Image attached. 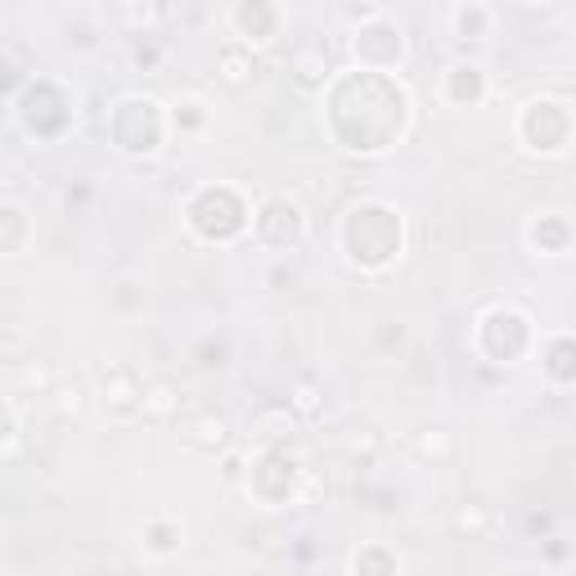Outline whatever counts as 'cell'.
I'll return each mask as SVG.
<instances>
[{
    "label": "cell",
    "mask_w": 576,
    "mask_h": 576,
    "mask_svg": "<svg viewBox=\"0 0 576 576\" xmlns=\"http://www.w3.org/2000/svg\"><path fill=\"white\" fill-rule=\"evenodd\" d=\"M293 77H297V86H307V90H320V86L333 81V59H329L324 41H307V46L293 50Z\"/></svg>",
    "instance_id": "obj_15"
},
{
    "label": "cell",
    "mask_w": 576,
    "mask_h": 576,
    "mask_svg": "<svg viewBox=\"0 0 576 576\" xmlns=\"http://www.w3.org/2000/svg\"><path fill=\"white\" fill-rule=\"evenodd\" d=\"M167 127H171V117L154 100H140V95L123 100V104L113 108V117H108L113 144L123 149V154H131V158L158 154V144L167 140Z\"/></svg>",
    "instance_id": "obj_3"
},
{
    "label": "cell",
    "mask_w": 576,
    "mask_h": 576,
    "mask_svg": "<svg viewBox=\"0 0 576 576\" xmlns=\"http://www.w3.org/2000/svg\"><path fill=\"white\" fill-rule=\"evenodd\" d=\"M180 437H185V446H194L203 455H217L230 441V423L217 410H199V414H190L185 423H180Z\"/></svg>",
    "instance_id": "obj_13"
},
{
    "label": "cell",
    "mask_w": 576,
    "mask_h": 576,
    "mask_svg": "<svg viewBox=\"0 0 576 576\" xmlns=\"http://www.w3.org/2000/svg\"><path fill=\"white\" fill-rule=\"evenodd\" d=\"M23 123L37 136H59L73 123V104L54 81H33L23 90Z\"/></svg>",
    "instance_id": "obj_9"
},
{
    "label": "cell",
    "mask_w": 576,
    "mask_h": 576,
    "mask_svg": "<svg viewBox=\"0 0 576 576\" xmlns=\"http://www.w3.org/2000/svg\"><path fill=\"white\" fill-rule=\"evenodd\" d=\"M0 226H5V234H0V253L14 257L23 248V230H27V217H23V207L14 199H5V207H0Z\"/></svg>",
    "instance_id": "obj_23"
},
{
    "label": "cell",
    "mask_w": 576,
    "mask_h": 576,
    "mask_svg": "<svg viewBox=\"0 0 576 576\" xmlns=\"http://www.w3.org/2000/svg\"><path fill=\"white\" fill-rule=\"evenodd\" d=\"M131 59H136V68H158V59H163V46H158L154 37H144V41H136Z\"/></svg>",
    "instance_id": "obj_30"
},
{
    "label": "cell",
    "mask_w": 576,
    "mask_h": 576,
    "mask_svg": "<svg viewBox=\"0 0 576 576\" xmlns=\"http://www.w3.org/2000/svg\"><path fill=\"white\" fill-rule=\"evenodd\" d=\"M487 527H491L487 504H464L460 513H455V532L460 536H487Z\"/></svg>",
    "instance_id": "obj_27"
},
{
    "label": "cell",
    "mask_w": 576,
    "mask_h": 576,
    "mask_svg": "<svg viewBox=\"0 0 576 576\" xmlns=\"http://www.w3.org/2000/svg\"><path fill=\"white\" fill-rule=\"evenodd\" d=\"M0 59H5V68H0V73H5V90L14 95V90L23 86V73H27V54L14 41H5V46H0Z\"/></svg>",
    "instance_id": "obj_28"
},
{
    "label": "cell",
    "mask_w": 576,
    "mask_h": 576,
    "mask_svg": "<svg viewBox=\"0 0 576 576\" xmlns=\"http://www.w3.org/2000/svg\"><path fill=\"white\" fill-rule=\"evenodd\" d=\"M50 410H54L59 419H81V410H86V383H81V379L54 383V387H50Z\"/></svg>",
    "instance_id": "obj_20"
},
{
    "label": "cell",
    "mask_w": 576,
    "mask_h": 576,
    "mask_svg": "<svg viewBox=\"0 0 576 576\" xmlns=\"http://www.w3.org/2000/svg\"><path fill=\"white\" fill-rule=\"evenodd\" d=\"M217 68H221V81L226 86H244L257 73V50H248L244 41H230L221 50V59H217Z\"/></svg>",
    "instance_id": "obj_16"
},
{
    "label": "cell",
    "mask_w": 576,
    "mask_h": 576,
    "mask_svg": "<svg viewBox=\"0 0 576 576\" xmlns=\"http://www.w3.org/2000/svg\"><path fill=\"white\" fill-rule=\"evenodd\" d=\"M185 217H190L194 234L207 239V244H234V239L248 230V203L230 185H207L190 199Z\"/></svg>",
    "instance_id": "obj_4"
},
{
    "label": "cell",
    "mask_w": 576,
    "mask_h": 576,
    "mask_svg": "<svg viewBox=\"0 0 576 576\" xmlns=\"http://www.w3.org/2000/svg\"><path fill=\"white\" fill-rule=\"evenodd\" d=\"M244 469H248V460H244V455H226L221 477H226V482H239V477H244Z\"/></svg>",
    "instance_id": "obj_32"
},
{
    "label": "cell",
    "mask_w": 576,
    "mask_h": 576,
    "mask_svg": "<svg viewBox=\"0 0 576 576\" xmlns=\"http://www.w3.org/2000/svg\"><path fill=\"white\" fill-rule=\"evenodd\" d=\"M419 455H423V460H446V455H450V433H441V428L423 433L419 437Z\"/></svg>",
    "instance_id": "obj_29"
},
{
    "label": "cell",
    "mask_w": 576,
    "mask_h": 576,
    "mask_svg": "<svg viewBox=\"0 0 576 576\" xmlns=\"http://www.w3.org/2000/svg\"><path fill=\"white\" fill-rule=\"evenodd\" d=\"M351 54L360 59V68L366 73H387V68H397L401 64V54H406V41H401V27L392 23V18H370V23H360L356 27V41H351Z\"/></svg>",
    "instance_id": "obj_8"
},
{
    "label": "cell",
    "mask_w": 576,
    "mask_h": 576,
    "mask_svg": "<svg viewBox=\"0 0 576 576\" xmlns=\"http://www.w3.org/2000/svg\"><path fill=\"white\" fill-rule=\"evenodd\" d=\"M253 230H257V239H261L266 248L293 253L302 239H307V212H302V203L289 199V194H270V199L257 207Z\"/></svg>",
    "instance_id": "obj_6"
},
{
    "label": "cell",
    "mask_w": 576,
    "mask_h": 576,
    "mask_svg": "<svg viewBox=\"0 0 576 576\" xmlns=\"http://www.w3.org/2000/svg\"><path fill=\"white\" fill-rule=\"evenodd\" d=\"M406 244V226L401 212L387 203H356L343 217V248L351 257V266L360 270H383L401 257Z\"/></svg>",
    "instance_id": "obj_2"
},
{
    "label": "cell",
    "mask_w": 576,
    "mask_h": 576,
    "mask_svg": "<svg viewBox=\"0 0 576 576\" xmlns=\"http://www.w3.org/2000/svg\"><path fill=\"white\" fill-rule=\"evenodd\" d=\"M446 18H450V33L460 41H482L491 33V10L487 5H455Z\"/></svg>",
    "instance_id": "obj_18"
},
{
    "label": "cell",
    "mask_w": 576,
    "mask_h": 576,
    "mask_svg": "<svg viewBox=\"0 0 576 576\" xmlns=\"http://www.w3.org/2000/svg\"><path fill=\"white\" fill-rule=\"evenodd\" d=\"M176 414H180V392H176V383H149L144 387V419L171 423Z\"/></svg>",
    "instance_id": "obj_19"
},
{
    "label": "cell",
    "mask_w": 576,
    "mask_h": 576,
    "mask_svg": "<svg viewBox=\"0 0 576 576\" xmlns=\"http://www.w3.org/2000/svg\"><path fill=\"white\" fill-rule=\"evenodd\" d=\"M104 410L113 419H136V414H144V383L131 370H108L104 374Z\"/></svg>",
    "instance_id": "obj_12"
},
{
    "label": "cell",
    "mask_w": 576,
    "mask_h": 576,
    "mask_svg": "<svg viewBox=\"0 0 576 576\" xmlns=\"http://www.w3.org/2000/svg\"><path fill=\"white\" fill-rule=\"evenodd\" d=\"M289 410H293L297 419H316V414L324 410V401H320V387L302 379V383L289 392Z\"/></svg>",
    "instance_id": "obj_26"
},
{
    "label": "cell",
    "mask_w": 576,
    "mask_h": 576,
    "mask_svg": "<svg viewBox=\"0 0 576 576\" xmlns=\"http://www.w3.org/2000/svg\"><path fill=\"white\" fill-rule=\"evenodd\" d=\"M329 131L347 154H383L401 140L406 123H410V100L406 90L392 81L387 73H343L329 86Z\"/></svg>",
    "instance_id": "obj_1"
},
{
    "label": "cell",
    "mask_w": 576,
    "mask_h": 576,
    "mask_svg": "<svg viewBox=\"0 0 576 576\" xmlns=\"http://www.w3.org/2000/svg\"><path fill=\"white\" fill-rule=\"evenodd\" d=\"M351 576H397V559H392L383 545H366L351 559Z\"/></svg>",
    "instance_id": "obj_24"
},
{
    "label": "cell",
    "mask_w": 576,
    "mask_h": 576,
    "mask_svg": "<svg viewBox=\"0 0 576 576\" xmlns=\"http://www.w3.org/2000/svg\"><path fill=\"white\" fill-rule=\"evenodd\" d=\"M180 540H185V532H180V523H171V519H149L144 523V545L154 554H176Z\"/></svg>",
    "instance_id": "obj_21"
},
{
    "label": "cell",
    "mask_w": 576,
    "mask_h": 576,
    "mask_svg": "<svg viewBox=\"0 0 576 576\" xmlns=\"http://www.w3.org/2000/svg\"><path fill=\"white\" fill-rule=\"evenodd\" d=\"M248 487H253L266 504L293 500V491H297V460H293L284 446H266L261 460H257V469L248 473Z\"/></svg>",
    "instance_id": "obj_10"
},
{
    "label": "cell",
    "mask_w": 576,
    "mask_h": 576,
    "mask_svg": "<svg viewBox=\"0 0 576 576\" xmlns=\"http://www.w3.org/2000/svg\"><path fill=\"white\" fill-rule=\"evenodd\" d=\"M477 347L487 351L496 366H513V360H523V351L532 347V320L519 307H491L477 324Z\"/></svg>",
    "instance_id": "obj_5"
},
{
    "label": "cell",
    "mask_w": 576,
    "mask_h": 576,
    "mask_svg": "<svg viewBox=\"0 0 576 576\" xmlns=\"http://www.w3.org/2000/svg\"><path fill=\"white\" fill-rule=\"evenodd\" d=\"M446 100L455 108H473L487 100V73H482V64H450L446 73Z\"/></svg>",
    "instance_id": "obj_14"
},
{
    "label": "cell",
    "mask_w": 576,
    "mask_h": 576,
    "mask_svg": "<svg viewBox=\"0 0 576 576\" xmlns=\"http://www.w3.org/2000/svg\"><path fill=\"white\" fill-rule=\"evenodd\" d=\"M540 366L554 383H576V338H572V333H563V338H554L550 347H545Z\"/></svg>",
    "instance_id": "obj_17"
},
{
    "label": "cell",
    "mask_w": 576,
    "mask_h": 576,
    "mask_svg": "<svg viewBox=\"0 0 576 576\" xmlns=\"http://www.w3.org/2000/svg\"><path fill=\"white\" fill-rule=\"evenodd\" d=\"M374 446H379V437H374V433H360V437H351V441H347V455H351V460H356V455H374Z\"/></svg>",
    "instance_id": "obj_31"
},
{
    "label": "cell",
    "mask_w": 576,
    "mask_h": 576,
    "mask_svg": "<svg viewBox=\"0 0 576 576\" xmlns=\"http://www.w3.org/2000/svg\"><path fill=\"white\" fill-rule=\"evenodd\" d=\"M567 239H572V230H567V221H559V217H540L536 226H532V244L540 248V253H563L567 248Z\"/></svg>",
    "instance_id": "obj_22"
},
{
    "label": "cell",
    "mask_w": 576,
    "mask_h": 576,
    "mask_svg": "<svg viewBox=\"0 0 576 576\" xmlns=\"http://www.w3.org/2000/svg\"><path fill=\"white\" fill-rule=\"evenodd\" d=\"M230 23H234V33L244 37V46L253 50V46L276 41V33H280V10L266 5V0H244V5L230 10Z\"/></svg>",
    "instance_id": "obj_11"
},
{
    "label": "cell",
    "mask_w": 576,
    "mask_h": 576,
    "mask_svg": "<svg viewBox=\"0 0 576 576\" xmlns=\"http://www.w3.org/2000/svg\"><path fill=\"white\" fill-rule=\"evenodd\" d=\"M519 136L532 154H559L572 140V113L559 100H532L519 117Z\"/></svg>",
    "instance_id": "obj_7"
},
{
    "label": "cell",
    "mask_w": 576,
    "mask_h": 576,
    "mask_svg": "<svg viewBox=\"0 0 576 576\" xmlns=\"http://www.w3.org/2000/svg\"><path fill=\"white\" fill-rule=\"evenodd\" d=\"M203 123H207V108H203L199 100H176V104H171V127H176L180 136L203 131Z\"/></svg>",
    "instance_id": "obj_25"
}]
</instances>
